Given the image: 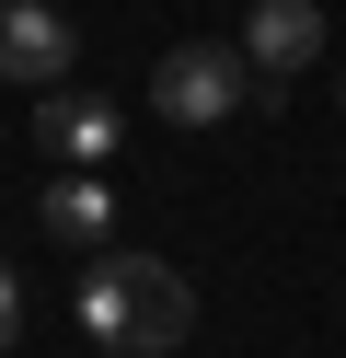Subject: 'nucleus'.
I'll list each match as a JSON object with an SVG mask.
<instances>
[{
    "label": "nucleus",
    "mask_w": 346,
    "mask_h": 358,
    "mask_svg": "<svg viewBox=\"0 0 346 358\" xmlns=\"http://www.w3.org/2000/svg\"><path fill=\"white\" fill-rule=\"evenodd\" d=\"M81 324L104 335V347H127V358H173L185 335H196V289L161 255H104L81 278Z\"/></svg>",
    "instance_id": "nucleus-1"
},
{
    "label": "nucleus",
    "mask_w": 346,
    "mask_h": 358,
    "mask_svg": "<svg viewBox=\"0 0 346 358\" xmlns=\"http://www.w3.org/2000/svg\"><path fill=\"white\" fill-rule=\"evenodd\" d=\"M150 104H161L173 127H219L231 104H254V58L231 47V35H196V47H173V58L150 70Z\"/></svg>",
    "instance_id": "nucleus-2"
},
{
    "label": "nucleus",
    "mask_w": 346,
    "mask_h": 358,
    "mask_svg": "<svg viewBox=\"0 0 346 358\" xmlns=\"http://www.w3.org/2000/svg\"><path fill=\"white\" fill-rule=\"evenodd\" d=\"M69 58H81V35L46 12V0H0V81H23V93H58Z\"/></svg>",
    "instance_id": "nucleus-3"
},
{
    "label": "nucleus",
    "mask_w": 346,
    "mask_h": 358,
    "mask_svg": "<svg viewBox=\"0 0 346 358\" xmlns=\"http://www.w3.org/2000/svg\"><path fill=\"white\" fill-rule=\"evenodd\" d=\"M243 58H254V81H300L323 58V0H254Z\"/></svg>",
    "instance_id": "nucleus-4"
},
{
    "label": "nucleus",
    "mask_w": 346,
    "mask_h": 358,
    "mask_svg": "<svg viewBox=\"0 0 346 358\" xmlns=\"http://www.w3.org/2000/svg\"><path fill=\"white\" fill-rule=\"evenodd\" d=\"M35 220H46V243H69V255H104V231H115V196L92 185V173H58V185L35 196Z\"/></svg>",
    "instance_id": "nucleus-5"
},
{
    "label": "nucleus",
    "mask_w": 346,
    "mask_h": 358,
    "mask_svg": "<svg viewBox=\"0 0 346 358\" xmlns=\"http://www.w3.org/2000/svg\"><path fill=\"white\" fill-rule=\"evenodd\" d=\"M35 139L58 150V162L92 173V162L115 150V104H92V93H46V104H35Z\"/></svg>",
    "instance_id": "nucleus-6"
},
{
    "label": "nucleus",
    "mask_w": 346,
    "mask_h": 358,
    "mask_svg": "<svg viewBox=\"0 0 346 358\" xmlns=\"http://www.w3.org/2000/svg\"><path fill=\"white\" fill-rule=\"evenodd\" d=\"M12 347H23V278L0 266V358H12Z\"/></svg>",
    "instance_id": "nucleus-7"
}]
</instances>
